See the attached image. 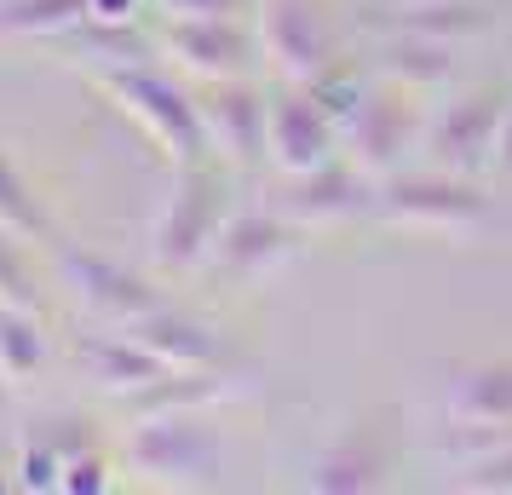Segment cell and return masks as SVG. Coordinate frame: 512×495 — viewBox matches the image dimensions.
<instances>
[{
  "mask_svg": "<svg viewBox=\"0 0 512 495\" xmlns=\"http://www.w3.org/2000/svg\"><path fill=\"white\" fill-rule=\"evenodd\" d=\"M93 81L121 116L139 121L144 139L156 144L173 167H196V162L213 156L196 93H185V87H179L173 75H162L150 58H139V64H93Z\"/></svg>",
  "mask_w": 512,
  "mask_h": 495,
  "instance_id": "1",
  "label": "cell"
},
{
  "mask_svg": "<svg viewBox=\"0 0 512 495\" xmlns=\"http://www.w3.org/2000/svg\"><path fill=\"white\" fill-rule=\"evenodd\" d=\"M225 219H231V179L213 162L179 167L173 196L162 202L156 225H150V265L167 271V277H185L196 265H208Z\"/></svg>",
  "mask_w": 512,
  "mask_h": 495,
  "instance_id": "2",
  "label": "cell"
},
{
  "mask_svg": "<svg viewBox=\"0 0 512 495\" xmlns=\"http://www.w3.org/2000/svg\"><path fill=\"white\" fill-rule=\"evenodd\" d=\"M121 461L156 490H213V484H225V444L202 415H144L127 432Z\"/></svg>",
  "mask_w": 512,
  "mask_h": 495,
  "instance_id": "3",
  "label": "cell"
},
{
  "mask_svg": "<svg viewBox=\"0 0 512 495\" xmlns=\"http://www.w3.org/2000/svg\"><path fill=\"white\" fill-rule=\"evenodd\" d=\"M489 213V196L466 173L420 167V173H386L374 196V219H386L397 231H472Z\"/></svg>",
  "mask_w": 512,
  "mask_h": 495,
  "instance_id": "4",
  "label": "cell"
},
{
  "mask_svg": "<svg viewBox=\"0 0 512 495\" xmlns=\"http://www.w3.org/2000/svg\"><path fill=\"white\" fill-rule=\"evenodd\" d=\"M52 260H58V283L70 288V300L81 311H93L98 323H139L150 311H162V288L139 277V271H127L121 260L110 254H93V248H75V242H58L52 236Z\"/></svg>",
  "mask_w": 512,
  "mask_h": 495,
  "instance_id": "5",
  "label": "cell"
},
{
  "mask_svg": "<svg viewBox=\"0 0 512 495\" xmlns=\"http://www.w3.org/2000/svg\"><path fill=\"white\" fill-rule=\"evenodd\" d=\"M374 196H380V179L340 150L334 162L311 167V173H282V190H277L271 208H277L282 219H294L300 231H317V225L374 219Z\"/></svg>",
  "mask_w": 512,
  "mask_h": 495,
  "instance_id": "6",
  "label": "cell"
},
{
  "mask_svg": "<svg viewBox=\"0 0 512 495\" xmlns=\"http://www.w3.org/2000/svg\"><path fill=\"white\" fill-rule=\"evenodd\" d=\"M420 139H426V121L415 110V93L397 87V81H380V87H369L363 110L346 121L340 150L357 167H369L374 179H386V173H403V162Z\"/></svg>",
  "mask_w": 512,
  "mask_h": 495,
  "instance_id": "7",
  "label": "cell"
},
{
  "mask_svg": "<svg viewBox=\"0 0 512 495\" xmlns=\"http://www.w3.org/2000/svg\"><path fill=\"white\" fill-rule=\"evenodd\" d=\"M501 110H507V93H461L449 98L438 116L426 121V162L443 167V173H466V179H478L495 167V133H501Z\"/></svg>",
  "mask_w": 512,
  "mask_h": 495,
  "instance_id": "8",
  "label": "cell"
},
{
  "mask_svg": "<svg viewBox=\"0 0 512 495\" xmlns=\"http://www.w3.org/2000/svg\"><path fill=\"white\" fill-rule=\"evenodd\" d=\"M259 52L288 87H305L328 64H340L317 0H259Z\"/></svg>",
  "mask_w": 512,
  "mask_h": 495,
  "instance_id": "9",
  "label": "cell"
},
{
  "mask_svg": "<svg viewBox=\"0 0 512 495\" xmlns=\"http://www.w3.org/2000/svg\"><path fill=\"white\" fill-rule=\"evenodd\" d=\"M202 104V127H208V150L225 167H259L265 144H271V98L259 93L248 75L236 81H208Z\"/></svg>",
  "mask_w": 512,
  "mask_h": 495,
  "instance_id": "10",
  "label": "cell"
},
{
  "mask_svg": "<svg viewBox=\"0 0 512 495\" xmlns=\"http://www.w3.org/2000/svg\"><path fill=\"white\" fill-rule=\"evenodd\" d=\"M300 248H305V231L294 219H282L277 208H242V213L225 219V231L213 242L208 265L219 277H231V283H254L265 271L288 265Z\"/></svg>",
  "mask_w": 512,
  "mask_h": 495,
  "instance_id": "11",
  "label": "cell"
},
{
  "mask_svg": "<svg viewBox=\"0 0 512 495\" xmlns=\"http://www.w3.org/2000/svg\"><path fill=\"white\" fill-rule=\"evenodd\" d=\"M162 52L196 81H236L254 70L259 35L242 18H167Z\"/></svg>",
  "mask_w": 512,
  "mask_h": 495,
  "instance_id": "12",
  "label": "cell"
},
{
  "mask_svg": "<svg viewBox=\"0 0 512 495\" xmlns=\"http://www.w3.org/2000/svg\"><path fill=\"white\" fill-rule=\"evenodd\" d=\"M340 156V127L305 87H288V93L271 104V144H265V162L277 173H311Z\"/></svg>",
  "mask_w": 512,
  "mask_h": 495,
  "instance_id": "13",
  "label": "cell"
},
{
  "mask_svg": "<svg viewBox=\"0 0 512 495\" xmlns=\"http://www.w3.org/2000/svg\"><path fill=\"white\" fill-rule=\"evenodd\" d=\"M75 363H81V375L93 380L98 392H110V398H133L139 386L167 375V363L150 346H139L127 329L116 334H81L75 340Z\"/></svg>",
  "mask_w": 512,
  "mask_h": 495,
  "instance_id": "14",
  "label": "cell"
},
{
  "mask_svg": "<svg viewBox=\"0 0 512 495\" xmlns=\"http://www.w3.org/2000/svg\"><path fill=\"white\" fill-rule=\"evenodd\" d=\"M369 29L374 35H426V41L461 47V41L489 29V6H478V0H386V6H374Z\"/></svg>",
  "mask_w": 512,
  "mask_h": 495,
  "instance_id": "15",
  "label": "cell"
},
{
  "mask_svg": "<svg viewBox=\"0 0 512 495\" xmlns=\"http://www.w3.org/2000/svg\"><path fill=\"white\" fill-rule=\"evenodd\" d=\"M386 467H392V455L380 444V432L374 426H351L340 444H328L317 455V467L305 478V490L317 495H369L386 484Z\"/></svg>",
  "mask_w": 512,
  "mask_h": 495,
  "instance_id": "16",
  "label": "cell"
},
{
  "mask_svg": "<svg viewBox=\"0 0 512 495\" xmlns=\"http://www.w3.org/2000/svg\"><path fill=\"white\" fill-rule=\"evenodd\" d=\"M121 329L133 334L139 346H150L167 369H219L225 363V340L202 317H185V311H173V306L150 311L139 323H121Z\"/></svg>",
  "mask_w": 512,
  "mask_h": 495,
  "instance_id": "17",
  "label": "cell"
},
{
  "mask_svg": "<svg viewBox=\"0 0 512 495\" xmlns=\"http://www.w3.org/2000/svg\"><path fill=\"white\" fill-rule=\"evenodd\" d=\"M236 398V386L219 369H167L162 380H150V386H139L133 398H121L133 415H202V409H213V403Z\"/></svg>",
  "mask_w": 512,
  "mask_h": 495,
  "instance_id": "18",
  "label": "cell"
},
{
  "mask_svg": "<svg viewBox=\"0 0 512 495\" xmlns=\"http://www.w3.org/2000/svg\"><path fill=\"white\" fill-rule=\"evenodd\" d=\"M449 421H489V426H512V363H466L449 375L443 392Z\"/></svg>",
  "mask_w": 512,
  "mask_h": 495,
  "instance_id": "19",
  "label": "cell"
},
{
  "mask_svg": "<svg viewBox=\"0 0 512 495\" xmlns=\"http://www.w3.org/2000/svg\"><path fill=\"white\" fill-rule=\"evenodd\" d=\"M449 41H426V35H380L374 47V75L380 81H397V87H443L455 75V58H449Z\"/></svg>",
  "mask_w": 512,
  "mask_h": 495,
  "instance_id": "20",
  "label": "cell"
},
{
  "mask_svg": "<svg viewBox=\"0 0 512 495\" xmlns=\"http://www.w3.org/2000/svg\"><path fill=\"white\" fill-rule=\"evenodd\" d=\"M93 18V0H0V41H64Z\"/></svg>",
  "mask_w": 512,
  "mask_h": 495,
  "instance_id": "21",
  "label": "cell"
},
{
  "mask_svg": "<svg viewBox=\"0 0 512 495\" xmlns=\"http://www.w3.org/2000/svg\"><path fill=\"white\" fill-rule=\"evenodd\" d=\"M0 225L18 231L24 242H52V236H58L47 202H41V190L29 185V173L12 162L6 144H0Z\"/></svg>",
  "mask_w": 512,
  "mask_h": 495,
  "instance_id": "22",
  "label": "cell"
},
{
  "mask_svg": "<svg viewBox=\"0 0 512 495\" xmlns=\"http://www.w3.org/2000/svg\"><path fill=\"white\" fill-rule=\"evenodd\" d=\"M41 363H47V329H41V317L29 306L0 300V375L18 386V380H29Z\"/></svg>",
  "mask_w": 512,
  "mask_h": 495,
  "instance_id": "23",
  "label": "cell"
},
{
  "mask_svg": "<svg viewBox=\"0 0 512 495\" xmlns=\"http://www.w3.org/2000/svg\"><path fill=\"white\" fill-rule=\"evenodd\" d=\"M369 87H374V81H369L363 70H351V64H328L317 81H305V93H311V98L328 110V116H334V127H340V133H346V121L363 110Z\"/></svg>",
  "mask_w": 512,
  "mask_h": 495,
  "instance_id": "24",
  "label": "cell"
},
{
  "mask_svg": "<svg viewBox=\"0 0 512 495\" xmlns=\"http://www.w3.org/2000/svg\"><path fill=\"white\" fill-rule=\"evenodd\" d=\"M64 449L52 444V438H41V432H29L24 449H18V467H12V490H29V495H47L64 484Z\"/></svg>",
  "mask_w": 512,
  "mask_h": 495,
  "instance_id": "25",
  "label": "cell"
},
{
  "mask_svg": "<svg viewBox=\"0 0 512 495\" xmlns=\"http://www.w3.org/2000/svg\"><path fill=\"white\" fill-rule=\"evenodd\" d=\"M455 484L472 495H512V438L507 444H495L489 455H472L455 467Z\"/></svg>",
  "mask_w": 512,
  "mask_h": 495,
  "instance_id": "26",
  "label": "cell"
},
{
  "mask_svg": "<svg viewBox=\"0 0 512 495\" xmlns=\"http://www.w3.org/2000/svg\"><path fill=\"white\" fill-rule=\"evenodd\" d=\"M0 300L12 306H29L35 311V271H29V254H24V236L0 225Z\"/></svg>",
  "mask_w": 512,
  "mask_h": 495,
  "instance_id": "27",
  "label": "cell"
},
{
  "mask_svg": "<svg viewBox=\"0 0 512 495\" xmlns=\"http://www.w3.org/2000/svg\"><path fill=\"white\" fill-rule=\"evenodd\" d=\"M64 495H104L110 490V461L98 455V449H81V455H70L64 461V484H58Z\"/></svg>",
  "mask_w": 512,
  "mask_h": 495,
  "instance_id": "28",
  "label": "cell"
},
{
  "mask_svg": "<svg viewBox=\"0 0 512 495\" xmlns=\"http://www.w3.org/2000/svg\"><path fill=\"white\" fill-rule=\"evenodd\" d=\"M167 18H242L248 0H156Z\"/></svg>",
  "mask_w": 512,
  "mask_h": 495,
  "instance_id": "29",
  "label": "cell"
},
{
  "mask_svg": "<svg viewBox=\"0 0 512 495\" xmlns=\"http://www.w3.org/2000/svg\"><path fill=\"white\" fill-rule=\"evenodd\" d=\"M144 0H93V24H133Z\"/></svg>",
  "mask_w": 512,
  "mask_h": 495,
  "instance_id": "30",
  "label": "cell"
},
{
  "mask_svg": "<svg viewBox=\"0 0 512 495\" xmlns=\"http://www.w3.org/2000/svg\"><path fill=\"white\" fill-rule=\"evenodd\" d=\"M495 173H512V98L501 110V133H495Z\"/></svg>",
  "mask_w": 512,
  "mask_h": 495,
  "instance_id": "31",
  "label": "cell"
},
{
  "mask_svg": "<svg viewBox=\"0 0 512 495\" xmlns=\"http://www.w3.org/2000/svg\"><path fill=\"white\" fill-rule=\"evenodd\" d=\"M6 409H12V380L0 375V421H6Z\"/></svg>",
  "mask_w": 512,
  "mask_h": 495,
  "instance_id": "32",
  "label": "cell"
},
{
  "mask_svg": "<svg viewBox=\"0 0 512 495\" xmlns=\"http://www.w3.org/2000/svg\"><path fill=\"white\" fill-rule=\"evenodd\" d=\"M6 490H12V478H6V467H0V495H6Z\"/></svg>",
  "mask_w": 512,
  "mask_h": 495,
  "instance_id": "33",
  "label": "cell"
}]
</instances>
